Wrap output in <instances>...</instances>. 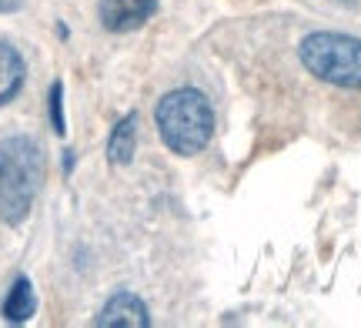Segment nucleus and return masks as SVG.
Listing matches in <instances>:
<instances>
[{"mask_svg": "<svg viewBox=\"0 0 361 328\" xmlns=\"http://www.w3.org/2000/svg\"><path fill=\"white\" fill-rule=\"evenodd\" d=\"M44 181L40 145L27 134L7 138L0 145V221L20 224L34 208V198Z\"/></svg>", "mask_w": 361, "mask_h": 328, "instance_id": "1", "label": "nucleus"}, {"mask_svg": "<svg viewBox=\"0 0 361 328\" xmlns=\"http://www.w3.org/2000/svg\"><path fill=\"white\" fill-rule=\"evenodd\" d=\"M154 121L157 131H161V141L180 158L201 154L211 145V134H214V107L194 87L164 94L157 101Z\"/></svg>", "mask_w": 361, "mask_h": 328, "instance_id": "2", "label": "nucleus"}, {"mask_svg": "<svg viewBox=\"0 0 361 328\" xmlns=\"http://www.w3.org/2000/svg\"><path fill=\"white\" fill-rule=\"evenodd\" d=\"M298 54H301V64L318 80L361 91V37L318 30L301 40Z\"/></svg>", "mask_w": 361, "mask_h": 328, "instance_id": "3", "label": "nucleus"}, {"mask_svg": "<svg viewBox=\"0 0 361 328\" xmlns=\"http://www.w3.org/2000/svg\"><path fill=\"white\" fill-rule=\"evenodd\" d=\"M154 11L157 0H101V24L114 34H128L151 20Z\"/></svg>", "mask_w": 361, "mask_h": 328, "instance_id": "4", "label": "nucleus"}, {"mask_svg": "<svg viewBox=\"0 0 361 328\" xmlns=\"http://www.w3.org/2000/svg\"><path fill=\"white\" fill-rule=\"evenodd\" d=\"M97 325L111 328V325H124V328H144L151 325V315H147V308H144V302L137 298V295H130V291H121V295H114L111 302L104 305L101 318H97Z\"/></svg>", "mask_w": 361, "mask_h": 328, "instance_id": "5", "label": "nucleus"}, {"mask_svg": "<svg viewBox=\"0 0 361 328\" xmlns=\"http://www.w3.org/2000/svg\"><path fill=\"white\" fill-rule=\"evenodd\" d=\"M24 78H27L24 57L17 54V47H11V44L0 40V107L11 104L13 97L20 94Z\"/></svg>", "mask_w": 361, "mask_h": 328, "instance_id": "6", "label": "nucleus"}, {"mask_svg": "<svg viewBox=\"0 0 361 328\" xmlns=\"http://www.w3.org/2000/svg\"><path fill=\"white\" fill-rule=\"evenodd\" d=\"M37 312V295H34V285H30V278H17L7 291V298H4V318L13 322V325H24L30 322V315Z\"/></svg>", "mask_w": 361, "mask_h": 328, "instance_id": "7", "label": "nucleus"}, {"mask_svg": "<svg viewBox=\"0 0 361 328\" xmlns=\"http://www.w3.org/2000/svg\"><path fill=\"white\" fill-rule=\"evenodd\" d=\"M134 145H137V114H128L124 121H117L111 141H107V158L111 164H128L134 158Z\"/></svg>", "mask_w": 361, "mask_h": 328, "instance_id": "8", "label": "nucleus"}, {"mask_svg": "<svg viewBox=\"0 0 361 328\" xmlns=\"http://www.w3.org/2000/svg\"><path fill=\"white\" fill-rule=\"evenodd\" d=\"M51 124L57 134L67 131V124H64V84H61V80L51 87Z\"/></svg>", "mask_w": 361, "mask_h": 328, "instance_id": "9", "label": "nucleus"}, {"mask_svg": "<svg viewBox=\"0 0 361 328\" xmlns=\"http://www.w3.org/2000/svg\"><path fill=\"white\" fill-rule=\"evenodd\" d=\"M13 7H17L13 0H0V11H13Z\"/></svg>", "mask_w": 361, "mask_h": 328, "instance_id": "10", "label": "nucleus"}]
</instances>
